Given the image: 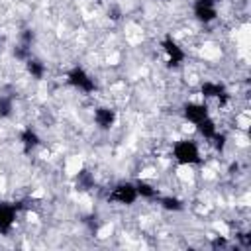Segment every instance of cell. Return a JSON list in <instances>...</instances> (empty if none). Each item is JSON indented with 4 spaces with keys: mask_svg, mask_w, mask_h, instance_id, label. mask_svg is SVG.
<instances>
[{
    "mask_svg": "<svg viewBox=\"0 0 251 251\" xmlns=\"http://www.w3.org/2000/svg\"><path fill=\"white\" fill-rule=\"evenodd\" d=\"M137 198L139 196H137V190H135V182H120L108 194L110 202H116V204H122V206H131Z\"/></svg>",
    "mask_w": 251,
    "mask_h": 251,
    "instance_id": "3",
    "label": "cell"
},
{
    "mask_svg": "<svg viewBox=\"0 0 251 251\" xmlns=\"http://www.w3.org/2000/svg\"><path fill=\"white\" fill-rule=\"evenodd\" d=\"M33 41H35V33H33V29H24V31L20 33V43H22V45L31 47Z\"/></svg>",
    "mask_w": 251,
    "mask_h": 251,
    "instance_id": "18",
    "label": "cell"
},
{
    "mask_svg": "<svg viewBox=\"0 0 251 251\" xmlns=\"http://www.w3.org/2000/svg\"><path fill=\"white\" fill-rule=\"evenodd\" d=\"M18 202H0V235H8L18 218Z\"/></svg>",
    "mask_w": 251,
    "mask_h": 251,
    "instance_id": "4",
    "label": "cell"
},
{
    "mask_svg": "<svg viewBox=\"0 0 251 251\" xmlns=\"http://www.w3.org/2000/svg\"><path fill=\"white\" fill-rule=\"evenodd\" d=\"M14 112V98L12 96H0V120L10 118Z\"/></svg>",
    "mask_w": 251,
    "mask_h": 251,
    "instance_id": "16",
    "label": "cell"
},
{
    "mask_svg": "<svg viewBox=\"0 0 251 251\" xmlns=\"http://www.w3.org/2000/svg\"><path fill=\"white\" fill-rule=\"evenodd\" d=\"M12 55L18 59V61H22V63H25L29 57H31V47H27V45H22V43H18L14 49H12Z\"/></svg>",
    "mask_w": 251,
    "mask_h": 251,
    "instance_id": "17",
    "label": "cell"
},
{
    "mask_svg": "<svg viewBox=\"0 0 251 251\" xmlns=\"http://www.w3.org/2000/svg\"><path fill=\"white\" fill-rule=\"evenodd\" d=\"M224 247H227V239L216 235V237L212 239V249H224Z\"/></svg>",
    "mask_w": 251,
    "mask_h": 251,
    "instance_id": "20",
    "label": "cell"
},
{
    "mask_svg": "<svg viewBox=\"0 0 251 251\" xmlns=\"http://www.w3.org/2000/svg\"><path fill=\"white\" fill-rule=\"evenodd\" d=\"M0 49H2V41H0Z\"/></svg>",
    "mask_w": 251,
    "mask_h": 251,
    "instance_id": "21",
    "label": "cell"
},
{
    "mask_svg": "<svg viewBox=\"0 0 251 251\" xmlns=\"http://www.w3.org/2000/svg\"><path fill=\"white\" fill-rule=\"evenodd\" d=\"M173 157L178 165H198V163H202L200 149H198L196 141H192V139L176 141L173 145Z\"/></svg>",
    "mask_w": 251,
    "mask_h": 251,
    "instance_id": "1",
    "label": "cell"
},
{
    "mask_svg": "<svg viewBox=\"0 0 251 251\" xmlns=\"http://www.w3.org/2000/svg\"><path fill=\"white\" fill-rule=\"evenodd\" d=\"M135 190H137V196L145 198V200H157L161 194H159V188H155L153 184H149L147 180H137L135 182Z\"/></svg>",
    "mask_w": 251,
    "mask_h": 251,
    "instance_id": "13",
    "label": "cell"
},
{
    "mask_svg": "<svg viewBox=\"0 0 251 251\" xmlns=\"http://www.w3.org/2000/svg\"><path fill=\"white\" fill-rule=\"evenodd\" d=\"M116 122V112L108 106H100L94 110V124L100 127V129H110Z\"/></svg>",
    "mask_w": 251,
    "mask_h": 251,
    "instance_id": "9",
    "label": "cell"
},
{
    "mask_svg": "<svg viewBox=\"0 0 251 251\" xmlns=\"http://www.w3.org/2000/svg\"><path fill=\"white\" fill-rule=\"evenodd\" d=\"M237 241H239V245H241L243 249H249V247H251V235H249L247 231H239V233H237Z\"/></svg>",
    "mask_w": 251,
    "mask_h": 251,
    "instance_id": "19",
    "label": "cell"
},
{
    "mask_svg": "<svg viewBox=\"0 0 251 251\" xmlns=\"http://www.w3.org/2000/svg\"><path fill=\"white\" fill-rule=\"evenodd\" d=\"M157 200H159L161 208H163V210H169V212H180V210L184 208L182 200L176 198V196H159Z\"/></svg>",
    "mask_w": 251,
    "mask_h": 251,
    "instance_id": "15",
    "label": "cell"
},
{
    "mask_svg": "<svg viewBox=\"0 0 251 251\" xmlns=\"http://www.w3.org/2000/svg\"><path fill=\"white\" fill-rule=\"evenodd\" d=\"M182 116H184V120H188L190 124L196 126L202 120H206L210 116V112H208V106L202 102H188L182 106Z\"/></svg>",
    "mask_w": 251,
    "mask_h": 251,
    "instance_id": "7",
    "label": "cell"
},
{
    "mask_svg": "<svg viewBox=\"0 0 251 251\" xmlns=\"http://www.w3.org/2000/svg\"><path fill=\"white\" fill-rule=\"evenodd\" d=\"M25 69H27L29 76H31V78H35V80H41V78L45 76V73H47L45 63H43V61H39V59H35V57H29V59L25 61Z\"/></svg>",
    "mask_w": 251,
    "mask_h": 251,
    "instance_id": "11",
    "label": "cell"
},
{
    "mask_svg": "<svg viewBox=\"0 0 251 251\" xmlns=\"http://www.w3.org/2000/svg\"><path fill=\"white\" fill-rule=\"evenodd\" d=\"M163 51H165V55H167V61H169V65L171 67H178L184 59H186V53L182 51V47L173 39V37H167V39H163Z\"/></svg>",
    "mask_w": 251,
    "mask_h": 251,
    "instance_id": "6",
    "label": "cell"
},
{
    "mask_svg": "<svg viewBox=\"0 0 251 251\" xmlns=\"http://www.w3.org/2000/svg\"><path fill=\"white\" fill-rule=\"evenodd\" d=\"M39 135H37V131L35 129H31V127H25V129H22V133H20V143H22V147H24V151L25 153H31L37 145H39Z\"/></svg>",
    "mask_w": 251,
    "mask_h": 251,
    "instance_id": "10",
    "label": "cell"
},
{
    "mask_svg": "<svg viewBox=\"0 0 251 251\" xmlns=\"http://www.w3.org/2000/svg\"><path fill=\"white\" fill-rule=\"evenodd\" d=\"M196 129H198V133H200L204 139H208V141L218 133V126H216V122H214L210 116H208L206 120H202L200 124H196Z\"/></svg>",
    "mask_w": 251,
    "mask_h": 251,
    "instance_id": "14",
    "label": "cell"
},
{
    "mask_svg": "<svg viewBox=\"0 0 251 251\" xmlns=\"http://www.w3.org/2000/svg\"><path fill=\"white\" fill-rule=\"evenodd\" d=\"M194 16L198 22L202 24H210L218 18V6H216V0H194Z\"/></svg>",
    "mask_w": 251,
    "mask_h": 251,
    "instance_id": "5",
    "label": "cell"
},
{
    "mask_svg": "<svg viewBox=\"0 0 251 251\" xmlns=\"http://www.w3.org/2000/svg\"><path fill=\"white\" fill-rule=\"evenodd\" d=\"M161 2H167V0H161Z\"/></svg>",
    "mask_w": 251,
    "mask_h": 251,
    "instance_id": "22",
    "label": "cell"
},
{
    "mask_svg": "<svg viewBox=\"0 0 251 251\" xmlns=\"http://www.w3.org/2000/svg\"><path fill=\"white\" fill-rule=\"evenodd\" d=\"M67 82H69L73 88H76V90H80V92H84V94H92V92L96 90L94 78H92L82 67L71 69L69 75H67Z\"/></svg>",
    "mask_w": 251,
    "mask_h": 251,
    "instance_id": "2",
    "label": "cell"
},
{
    "mask_svg": "<svg viewBox=\"0 0 251 251\" xmlns=\"http://www.w3.org/2000/svg\"><path fill=\"white\" fill-rule=\"evenodd\" d=\"M75 186H76V190H82V192L94 188V175L88 169L78 171L76 176H75Z\"/></svg>",
    "mask_w": 251,
    "mask_h": 251,
    "instance_id": "12",
    "label": "cell"
},
{
    "mask_svg": "<svg viewBox=\"0 0 251 251\" xmlns=\"http://www.w3.org/2000/svg\"><path fill=\"white\" fill-rule=\"evenodd\" d=\"M200 94H202L204 98H218L220 104H224L226 98H227L226 86H224L222 82H218V80H204V82L200 84Z\"/></svg>",
    "mask_w": 251,
    "mask_h": 251,
    "instance_id": "8",
    "label": "cell"
}]
</instances>
